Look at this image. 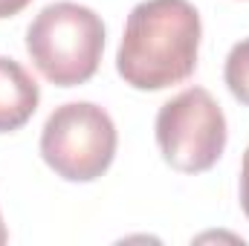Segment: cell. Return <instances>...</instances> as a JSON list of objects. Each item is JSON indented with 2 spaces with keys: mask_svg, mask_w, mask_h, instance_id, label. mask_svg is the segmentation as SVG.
<instances>
[{
  "mask_svg": "<svg viewBox=\"0 0 249 246\" xmlns=\"http://www.w3.org/2000/svg\"><path fill=\"white\" fill-rule=\"evenodd\" d=\"M200 15L188 0H142L124 20L116 70L133 90H165L197 67Z\"/></svg>",
  "mask_w": 249,
  "mask_h": 246,
  "instance_id": "6da1fadb",
  "label": "cell"
},
{
  "mask_svg": "<svg viewBox=\"0 0 249 246\" xmlns=\"http://www.w3.org/2000/svg\"><path fill=\"white\" fill-rule=\"evenodd\" d=\"M26 53L38 72L58 84L75 87L96 75L105 53V23L81 3H50L26 29Z\"/></svg>",
  "mask_w": 249,
  "mask_h": 246,
  "instance_id": "7a4b0ae2",
  "label": "cell"
},
{
  "mask_svg": "<svg viewBox=\"0 0 249 246\" xmlns=\"http://www.w3.org/2000/svg\"><path fill=\"white\" fill-rule=\"evenodd\" d=\"M116 124L93 102H67L50 113L41 130L44 162L70 183L99 180L116 157Z\"/></svg>",
  "mask_w": 249,
  "mask_h": 246,
  "instance_id": "3957f363",
  "label": "cell"
},
{
  "mask_svg": "<svg viewBox=\"0 0 249 246\" xmlns=\"http://www.w3.org/2000/svg\"><path fill=\"white\" fill-rule=\"evenodd\" d=\"M154 133L162 159L174 171L203 174L223 157L226 116L209 90L188 87L160 107Z\"/></svg>",
  "mask_w": 249,
  "mask_h": 246,
  "instance_id": "277c9868",
  "label": "cell"
},
{
  "mask_svg": "<svg viewBox=\"0 0 249 246\" xmlns=\"http://www.w3.org/2000/svg\"><path fill=\"white\" fill-rule=\"evenodd\" d=\"M41 90L23 64L0 55V133L20 130L38 110Z\"/></svg>",
  "mask_w": 249,
  "mask_h": 246,
  "instance_id": "5b68a950",
  "label": "cell"
},
{
  "mask_svg": "<svg viewBox=\"0 0 249 246\" xmlns=\"http://www.w3.org/2000/svg\"><path fill=\"white\" fill-rule=\"evenodd\" d=\"M223 78L229 93L249 107V38L232 47V53L226 55V67H223Z\"/></svg>",
  "mask_w": 249,
  "mask_h": 246,
  "instance_id": "8992f818",
  "label": "cell"
},
{
  "mask_svg": "<svg viewBox=\"0 0 249 246\" xmlns=\"http://www.w3.org/2000/svg\"><path fill=\"white\" fill-rule=\"evenodd\" d=\"M241 209L249 217V148L244 154V162H241Z\"/></svg>",
  "mask_w": 249,
  "mask_h": 246,
  "instance_id": "52a82bcc",
  "label": "cell"
},
{
  "mask_svg": "<svg viewBox=\"0 0 249 246\" xmlns=\"http://www.w3.org/2000/svg\"><path fill=\"white\" fill-rule=\"evenodd\" d=\"M32 0H0V18H12L18 12H23Z\"/></svg>",
  "mask_w": 249,
  "mask_h": 246,
  "instance_id": "ba28073f",
  "label": "cell"
},
{
  "mask_svg": "<svg viewBox=\"0 0 249 246\" xmlns=\"http://www.w3.org/2000/svg\"><path fill=\"white\" fill-rule=\"evenodd\" d=\"M9 241V232H6V226H3V214H0V246Z\"/></svg>",
  "mask_w": 249,
  "mask_h": 246,
  "instance_id": "9c48e42d",
  "label": "cell"
}]
</instances>
